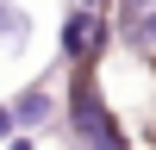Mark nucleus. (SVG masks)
<instances>
[{
    "label": "nucleus",
    "mask_w": 156,
    "mask_h": 150,
    "mask_svg": "<svg viewBox=\"0 0 156 150\" xmlns=\"http://www.w3.org/2000/svg\"><path fill=\"white\" fill-rule=\"evenodd\" d=\"M6 112H12V131L19 138H50L62 125V88H56V75H31L25 88H12Z\"/></svg>",
    "instance_id": "2"
},
{
    "label": "nucleus",
    "mask_w": 156,
    "mask_h": 150,
    "mask_svg": "<svg viewBox=\"0 0 156 150\" xmlns=\"http://www.w3.org/2000/svg\"><path fill=\"white\" fill-rule=\"evenodd\" d=\"M112 12H100V6H62V25H56V56L69 62V75H94V69H106V56H112Z\"/></svg>",
    "instance_id": "1"
},
{
    "label": "nucleus",
    "mask_w": 156,
    "mask_h": 150,
    "mask_svg": "<svg viewBox=\"0 0 156 150\" xmlns=\"http://www.w3.org/2000/svg\"><path fill=\"white\" fill-rule=\"evenodd\" d=\"M12 138V112H6V100H0V144Z\"/></svg>",
    "instance_id": "4"
},
{
    "label": "nucleus",
    "mask_w": 156,
    "mask_h": 150,
    "mask_svg": "<svg viewBox=\"0 0 156 150\" xmlns=\"http://www.w3.org/2000/svg\"><path fill=\"white\" fill-rule=\"evenodd\" d=\"M0 150H44V138H19V131H12L6 144H0Z\"/></svg>",
    "instance_id": "3"
}]
</instances>
